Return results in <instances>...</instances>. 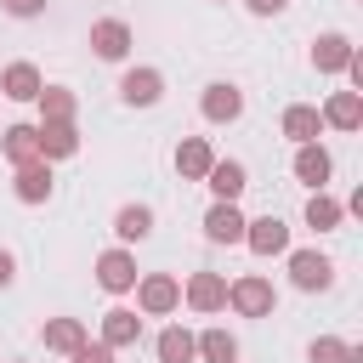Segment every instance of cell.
<instances>
[{
  "label": "cell",
  "mask_w": 363,
  "mask_h": 363,
  "mask_svg": "<svg viewBox=\"0 0 363 363\" xmlns=\"http://www.w3.org/2000/svg\"><path fill=\"white\" fill-rule=\"evenodd\" d=\"M153 352H159V363H193V357H199L193 329H182V323H170V329L153 340Z\"/></svg>",
  "instance_id": "603a6c76"
},
{
  "label": "cell",
  "mask_w": 363,
  "mask_h": 363,
  "mask_svg": "<svg viewBox=\"0 0 363 363\" xmlns=\"http://www.w3.org/2000/svg\"><path fill=\"white\" fill-rule=\"evenodd\" d=\"M244 210L238 204H227V199H216L210 210H204V238L210 244H244Z\"/></svg>",
  "instance_id": "52a82bcc"
},
{
  "label": "cell",
  "mask_w": 363,
  "mask_h": 363,
  "mask_svg": "<svg viewBox=\"0 0 363 363\" xmlns=\"http://www.w3.org/2000/svg\"><path fill=\"white\" fill-rule=\"evenodd\" d=\"M34 102H40V125H45V119H74V113H79V96H74L68 85H40Z\"/></svg>",
  "instance_id": "cb8c5ba5"
},
{
  "label": "cell",
  "mask_w": 363,
  "mask_h": 363,
  "mask_svg": "<svg viewBox=\"0 0 363 363\" xmlns=\"http://www.w3.org/2000/svg\"><path fill=\"white\" fill-rule=\"evenodd\" d=\"M204 187H210L216 199H227V204H238V193L250 187V170H244L238 159H216V164L204 170Z\"/></svg>",
  "instance_id": "9a60e30c"
},
{
  "label": "cell",
  "mask_w": 363,
  "mask_h": 363,
  "mask_svg": "<svg viewBox=\"0 0 363 363\" xmlns=\"http://www.w3.org/2000/svg\"><path fill=\"white\" fill-rule=\"evenodd\" d=\"M210 164H216V153H210L204 136H182V142H176V170H182V182H204Z\"/></svg>",
  "instance_id": "44dd1931"
},
{
  "label": "cell",
  "mask_w": 363,
  "mask_h": 363,
  "mask_svg": "<svg viewBox=\"0 0 363 363\" xmlns=\"http://www.w3.org/2000/svg\"><path fill=\"white\" fill-rule=\"evenodd\" d=\"M306 363H363V352L352 340H340V335H318L306 346Z\"/></svg>",
  "instance_id": "83f0119b"
},
{
  "label": "cell",
  "mask_w": 363,
  "mask_h": 363,
  "mask_svg": "<svg viewBox=\"0 0 363 363\" xmlns=\"http://www.w3.org/2000/svg\"><path fill=\"white\" fill-rule=\"evenodd\" d=\"M340 216H346V204H340V199H329L323 187L306 199V227H312V233H335V227H340Z\"/></svg>",
  "instance_id": "d4e9b609"
},
{
  "label": "cell",
  "mask_w": 363,
  "mask_h": 363,
  "mask_svg": "<svg viewBox=\"0 0 363 363\" xmlns=\"http://www.w3.org/2000/svg\"><path fill=\"white\" fill-rule=\"evenodd\" d=\"M74 153H79L74 119H45L40 125V159H74Z\"/></svg>",
  "instance_id": "d6986e66"
},
{
  "label": "cell",
  "mask_w": 363,
  "mask_h": 363,
  "mask_svg": "<svg viewBox=\"0 0 363 363\" xmlns=\"http://www.w3.org/2000/svg\"><path fill=\"white\" fill-rule=\"evenodd\" d=\"M284 255H289V284H295V289L318 295V289L335 284V261H329L323 250H284Z\"/></svg>",
  "instance_id": "3957f363"
},
{
  "label": "cell",
  "mask_w": 363,
  "mask_h": 363,
  "mask_svg": "<svg viewBox=\"0 0 363 363\" xmlns=\"http://www.w3.org/2000/svg\"><path fill=\"white\" fill-rule=\"evenodd\" d=\"M329 176H335V159H329V147H323V142H301V147H295V182H306V187L318 193Z\"/></svg>",
  "instance_id": "30bf717a"
},
{
  "label": "cell",
  "mask_w": 363,
  "mask_h": 363,
  "mask_svg": "<svg viewBox=\"0 0 363 363\" xmlns=\"http://www.w3.org/2000/svg\"><path fill=\"white\" fill-rule=\"evenodd\" d=\"M130 45H136V34H130L125 17H96V23H91V57H102V62H125Z\"/></svg>",
  "instance_id": "277c9868"
},
{
  "label": "cell",
  "mask_w": 363,
  "mask_h": 363,
  "mask_svg": "<svg viewBox=\"0 0 363 363\" xmlns=\"http://www.w3.org/2000/svg\"><path fill=\"white\" fill-rule=\"evenodd\" d=\"M182 301H187L193 312H221V306H227V278H221V272H193V278L182 284Z\"/></svg>",
  "instance_id": "ba28073f"
},
{
  "label": "cell",
  "mask_w": 363,
  "mask_h": 363,
  "mask_svg": "<svg viewBox=\"0 0 363 363\" xmlns=\"http://www.w3.org/2000/svg\"><path fill=\"white\" fill-rule=\"evenodd\" d=\"M193 346H199L204 363H238V340H233V329H204V335H193Z\"/></svg>",
  "instance_id": "4316f807"
},
{
  "label": "cell",
  "mask_w": 363,
  "mask_h": 363,
  "mask_svg": "<svg viewBox=\"0 0 363 363\" xmlns=\"http://www.w3.org/2000/svg\"><path fill=\"white\" fill-rule=\"evenodd\" d=\"M68 357H74V363H113V346H102V340H85V346H74Z\"/></svg>",
  "instance_id": "f1b7e54d"
},
{
  "label": "cell",
  "mask_w": 363,
  "mask_h": 363,
  "mask_svg": "<svg viewBox=\"0 0 363 363\" xmlns=\"http://www.w3.org/2000/svg\"><path fill=\"white\" fill-rule=\"evenodd\" d=\"M0 153H6L11 170H17V164H34V159H40V125H6V130H0Z\"/></svg>",
  "instance_id": "5bb4252c"
},
{
  "label": "cell",
  "mask_w": 363,
  "mask_h": 363,
  "mask_svg": "<svg viewBox=\"0 0 363 363\" xmlns=\"http://www.w3.org/2000/svg\"><path fill=\"white\" fill-rule=\"evenodd\" d=\"M244 244L255 255H284L289 250V227L278 216H255V221H244Z\"/></svg>",
  "instance_id": "7c38bea8"
},
{
  "label": "cell",
  "mask_w": 363,
  "mask_h": 363,
  "mask_svg": "<svg viewBox=\"0 0 363 363\" xmlns=\"http://www.w3.org/2000/svg\"><path fill=\"white\" fill-rule=\"evenodd\" d=\"M119 96H125L130 108H153V102L164 96V74H159V68H125Z\"/></svg>",
  "instance_id": "9c48e42d"
},
{
  "label": "cell",
  "mask_w": 363,
  "mask_h": 363,
  "mask_svg": "<svg viewBox=\"0 0 363 363\" xmlns=\"http://www.w3.org/2000/svg\"><path fill=\"white\" fill-rule=\"evenodd\" d=\"M11 278H17V255H11V250H0V289H6Z\"/></svg>",
  "instance_id": "1f68e13d"
},
{
  "label": "cell",
  "mask_w": 363,
  "mask_h": 363,
  "mask_svg": "<svg viewBox=\"0 0 363 363\" xmlns=\"http://www.w3.org/2000/svg\"><path fill=\"white\" fill-rule=\"evenodd\" d=\"M182 306V278L170 272H142L136 278V312L142 318H170Z\"/></svg>",
  "instance_id": "7a4b0ae2"
},
{
  "label": "cell",
  "mask_w": 363,
  "mask_h": 363,
  "mask_svg": "<svg viewBox=\"0 0 363 363\" xmlns=\"http://www.w3.org/2000/svg\"><path fill=\"white\" fill-rule=\"evenodd\" d=\"M352 51H357V45H352L346 34H335V28H329V34H318V40H312V68H318V74H346Z\"/></svg>",
  "instance_id": "4fadbf2b"
},
{
  "label": "cell",
  "mask_w": 363,
  "mask_h": 363,
  "mask_svg": "<svg viewBox=\"0 0 363 363\" xmlns=\"http://www.w3.org/2000/svg\"><path fill=\"white\" fill-rule=\"evenodd\" d=\"M11 193H17L23 204H45V199H51V159L17 164V170H11Z\"/></svg>",
  "instance_id": "8fae6325"
},
{
  "label": "cell",
  "mask_w": 363,
  "mask_h": 363,
  "mask_svg": "<svg viewBox=\"0 0 363 363\" xmlns=\"http://www.w3.org/2000/svg\"><path fill=\"white\" fill-rule=\"evenodd\" d=\"M244 6H250V11H255V17H278V11H284V6H289V0H244Z\"/></svg>",
  "instance_id": "4dcf8cb0"
},
{
  "label": "cell",
  "mask_w": 363,
  "mask_h": 363,
  "mask_svg": "<svg viewBox=\"0 0 363 363\" xmlns=\"http://www.w3.org/2000/svg\"><path fill=\"white\" fill-rule=\"evenodd\" d=\"M284 136H289L295 147H301V142H318V136H323V113H318L312 102H289V108H284Z\"/></svg>",
  "instance_id": "ffe728a7"
},
{
  "label": "cell",
  "mask_w": 363,
  "mask_h": 363,
  "mask_svg": "<svg viewBox=\"0 0 363 363\" xmlns=\"http://www.w3.org/2000/svg\"><path fill=\"white\" fill-rule=\"evenodd\" d=\"M40 85H45V79H40L34 62H6V68H0V96H11V102H34Z\"/></svg>",
  "instance_id": "e0dca14e"
},
{
  "label": "cell",
  "mask_w": 363,
  "mask_h": 363,
  "mask_svg": "<svg viewBox=\"0 0 363 363\" xmlns=\"http://www.w3.org/2000/svg\"><path fill=\"white\" fill-rule=\"evenodd\" d=\"M318 113H323V125H335V130H357V125H363V91H329V102H323Z\"/></svg>",
  "instance_id": "ac0fdd59"
},
{
  "label": "cell",
  "mask_w": 363,
  "mask_h": 363,
  "mask_svg": "<svg viewBox=\"0 0 363 363\" xmlns=\"http://www.w3.org/2000/svg\"><path fill=\"white\" fill-rule=\"evenodd\" d=\"M113 233H119V244H142V238L153 233V210H147V204H125V210L113 216Z\"/></svg>",
  "instance_id": "484cf974"
},
{
  "label": "cell",
  "mask_w": 363,
  "mask_h": 363,
  "mask_svg": "<svg viewBox=\"0 0 363 363\" xmlns=\"http://www.w3.org/2000/svg\"><path fill=\"white\" fill-rule=\"evenodd\" d=\"M136 340H142V318H136L130 306H108V312H102V346L125 352V346H136Z\"/></svg>",
  "instance_id": "2e32d148"
},
{
  "label": "cell",
  "mask_w": 363,
  "mask_h": 363,
  "mask_svg": "<svg viewBox=\"0 0 363 363\" xmlns=\"http://www.w3.org/2000/svg\"><path fill=\"white\" fill-rule=\"evenodd\" d=\"M136 255L125 250V244H113V250H102L96 255V284L108 289V295H125V289H136Z\"/></svg>",
  "instance_id": "5b68a950"
},
{
  "label": "cell",
  "mask_w": 363,
  "mask_h": 363,
  "mask_svg": "<svg viewBox=\"0 0 363 363\" xmlns=\"http://www.w3.org/2000/svg\"><path fill=\"white\" fill-rule=\"evenodd\" d=\"M6 6V17H40L45 11V0H0Z\"/></svg>",
  "instance_id": "f546056e"
},
{
  "label": "cell",
  "mask_w": 363,
  "mask_h": 363,
  "mask_svg": "<svg viewBox=\"0 0 363 363\" xmlns=\"http://www.w3.org/2000/svg\"><path fill=\"white\" fill-rule=\"evenodd\" d=\"M199 113H204L210 125H233V119L244 113V91H238L233 79H216V85H204V96H199Z\"/></svg>",
  "instance_id": "8992f818"
},
{
  "label": "cell",
  "mask_w": 363,
  "mask_h": 363,
  "mask_svg": "<svg viewBox=\"0 0 363 363\" xmlns=\"http://www.w3.org/2000/svg\"><path fill=\"white\" fill-rule=\"evenodd\" d=\"M40 335H45V352H62V357H68L74 346H85V340H91L79 318H51V323H45Z\"/></svg>",
  "instance_id": "7402d4cb"
},
{
  "label": "cell",
  "mask_w": 363,
  "mask_h": 363,
  "mask_svg": "<svg viewBox=\"0 0 363 363\" xmlns=\"http://www.w3.org/2000/svg\"><path fill=\"white\" fill-rule=\"evenodd\" d=\"M227 306H233L238 318H272V306H278V289H272V278H261V272H244V278H233V284H227Z\"/></svg>",
  "instance_id": "6da1fadb"
}]
</instances>
